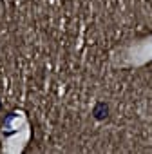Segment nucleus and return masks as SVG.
I'll use <instances>...</instances> for the list:
<instances>
[{"instance_id": "1", "label": "nucleus", "mask_w": 152, "mask_h": 154, "mask_svg": "<svg viewBox=\"0 0 152 154\" xmlns=\"http://www.w3.org/2000/svg\"><path fill=\"white\" fill-rule=\"evenodd\" d=\"M93 118L98 122H103L109 118V105L105 102H96L93 107Z\"/></svg>"}, {"instance_id": "2", "label": "nucleus", "mask_w": 152, "mask_h": 154, "mask_svg": "<svg viewBox=\"0 0 152 154\" xmlns=\"http://www.w3.org/2000/svg\"><path fill=\"white\" fill-rule=\"evenodd\" d=\"M0 109H2V102H0Z\"/></svg>"}]
</instances>
